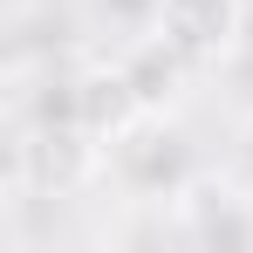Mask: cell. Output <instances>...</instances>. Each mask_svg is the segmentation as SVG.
<instances>
[{"instance_id":"4","label":"cell","mask_w":253,"mask_h":253,"mask_svg":"<svg viewBox=\"0 0 253 253\" xmlns=\"http://www.w3.org/2000/svg\"><path fill=\"white\" fill-rule=\"evenodd\" d=\"M240 165H247V178H253V124H247V137H240Z\"/></svg>"},{"instance_id":"1","label":"cell","mask_w":253,"mask_h":253,"mask_svg":"<svg viewBox=\"0 0 253 253\" xmlns=\"http://www.w3.org/2000/svg\"><path fill=\"white\" fill-rule=\"evenodd\" d=\"M110 178L137 192V199H178L199 171H192V144L165 110H137L117 137H110Z\"/></svg>"},{"instance_id":"2","label":"cell","mask_w":253,"mask_h":253,"mask_svg":"<svg viewBox=\"0 0 253 253\" xmlns=\"http://www.w3.org/2000/svg\"><path fill=\"white\" fill-rule=\"evenodd\" d=\"M151 35L165 48H178L192 69H212V62H226V55L240 48V35H247V0H158Z\"/></svg>"},{"instance_id":"3","label":"cell","mask_w":253,"mask_h":253,"mask_svg":"<svg viewBox=\"0 0 253 253\" xmlns=\"http://www.w3.org/2000/svg\"><path fill=\"white\" fill-rule=\"evenodd\" d=\"M178 206H185V240L192 247H253V199L212 192L206 178H192L178 192Z\"/></svg>"}]
</instances>
